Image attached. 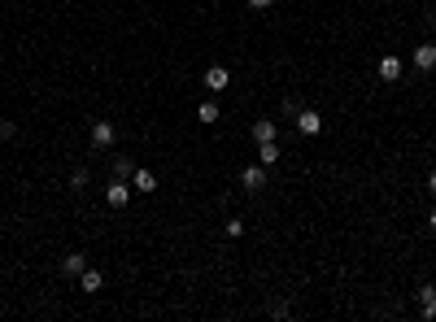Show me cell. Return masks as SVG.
<instances>
[{
	"label": "cell",
	"mask_w": 436,
	"mask_h": 322,
	"mask_svg": "<svg viewBox=\"0 0 436 322\" xmlns=\"http://www.w3.org/2000/svg\"><path fill=\"white\" fill-rule=\"evenodd\" d=\"M114 139H118V126L110 122V118H97V122H92V148H114Z\"/></svg>",
	"instance_id": "1"
},
{
	"label": "cell",
	"mask_w": 436,
	"mask_h": 322,
	"mask_svg": "<svg viewBox=\"0 0 436 322\" xmlns=\"http://www.w3.org/2000/svg\"><path fill=\"white\" fill-rule=\"evenodd\" d=\"M196 122L214 126V122H218V105H214V100H201V105H196Z\"/></svg>",
	"instance_id": "14"
},
{
	"label": "cell",
	"mask_w": 436,
	"mask_h": 322,
	"mask_svg": "<svg viewBox=\"0 0 436 322\" xmlns=\"http://www.w3.org/2000/svg\"><path fill=\"white\" fill-rule=\"evenodd\" d=\"M410 62H415V70H423V75H428V70H436V44H432V40H428V44H419Z\"/></svg>",
	"instance_id": "8"
},
{
	"label": "cell",
	"mask_w": 436,
	"mask_h": 322,
	"mask_svg": "<svg viewBox=\"0 0 436 322\" xmlns=\"http://www.w3.org/2000/svg\"><path fill=\"white\" fill-rule=\"evenodd\" d=\"M292 122H297L301 135H323V113H319V109H301Z\"/></svg>",
	"instance_id": "6"
},
{
	"label": "cell",
	"mask_w": 436,
	"mask_h": 322,
	"mask_svg": "<svg viewBox=\"0 0 436 322\" xmlns=\"http://www.w3.org/2000/svg\"><path fill=\"white\" fill-rule=\"evenodd\" d=\"M131 192H157V174H153V170H140V165H136V174H131Z\"/></svg>",
	"instance_id": "9"
},
{
	"label": "cell",
	"mask_w": 436,
	"mask_h": 322,
	"mask_svg": "<svg viewBox=\"0 0 436 322\" xmlns=\"http://www.w3.org/2000/svg\"><path fill=\"white\" fill-rule=\"evenodd\" d=\"M266 139H275V122H270V118H257L253 122V144H266Z\"/></svg>",
	"instance_id": "13"
},
{
	"label": "cell",
	"mask_w": 436,
	"mask_h": 322,
	"mask_svg": "<svg viewBox=\"0 0 436 322\" xmlns=\"http://www.w3.org/2000/svg\"><path fill=\"white\" fill-rule=\"evenodd\" d=\"M428 231H436V205L428 209Z\"/></svg>",
	"instance_id": "22"
},
{
	"label": "cell",
	"mask_w": 436,
	"mask_h": 322,
	"mask_svg": "<svg viewBox=\"0 0 436 322\" xmlns=\"http://www.w3.org/2000/svg\"><path fill=\"white\" fill-rule=\"evenodd\" d=\"M428 27H432V31H436V9H432V14H428Z\"/></svg>",
	"instance_id": "23"
},
{
	"label": "cell",
	"mask_w": 436,
	"mask_h": 322,
	"mask_svg": "<svg viewBox=\"0 0 436 322\" xmlns=\"http://www.w3.org/2000/svg\"><path fill=\"white\" fill-rule=\"evenodd\" d=\"M415 301H419V314L428 318V322H436V283H419Z\"/></svg>",
	"instance_id": "5"
},
{
	"label": "cell",
	"mask_w": 436,
	"mask_h": 322,
	"mask_svg": "<svg viewBox=\"0 0 436 322\" xmlns=\"http://www.w3.org/2000/svg\"><path fill=\"white\" fill-rule=\"evenodd\" d=\"M270 5H275V0H249V9H253V14H266Z\"/></svg>",
	"instance_id": "20"
},
{
	"label": "cell",
	"mask_w": 436,
	"mask_h": 322,
	"mask_svg": "<svg viewBox=\"0 0 436 322\" xmlns=\"http://www.w3.org/2000/svg\"><path fill=\"white\" fill-rule=\"evenodd\" d=\"M201 83H205V92H214V96H222V92L231 88V75H227V66H209L205 75H201Z\"/></svg>",
	"instance_id": "3"
},
{
	"label": "cell",
	"mask_w": 436,
	"mask_h": 322,
	"mask_svg": "<svg viewBox=\"0 0 436 322\" xmlns=\"http://www.w3.org/2000/svg\"><path fill=\"white\" fill-rule=\"evenodd\" d=\"M18 135V126L14 122H9V118H5V122H0V139H14Z\"/></svg>",
	"instance_id": "19"
},
{
	"label": "cell",
	"mask_w": 436,
	"mask_h": 322,
	"mask_svg": "<svg viewBox=\"0 0 436 322\" xmlns=\"http://www.w3.org/2000/svg\"><path fill=\"white\" fill-rule=\"evenodd\" d=\"M279 157H284V148H279L275 139H266V144H257V161H262V165H275Z\"/></svg>",
	"instance_id": "12"
},
{
	"label": "cell",
	"mask_w": 436,
	"mask_h": 322,
	"mask_svg": "<svg viewBox=\"0 0 436 322\" xmlns=\"http://www.w3.org/2000/svg\"><path fill=\"white\" fill-rule=\"evenodd\" d=\"M227 235H231V240H240V235H244V222H240V218H227Z\"/></svg>",
	"instance_id": "18"
},
{
	"label": "cell",
	"mask_w": 436,
	"mask_h": 322,
	"mask_svg": "<svg viewBox=\"0 0 436 322\" xmlns=\"http://www.w3.org/2000/svg\"><path fill=\"white\" fill-rule=\"evenodd\" d=\"M131 174H136L131 157H114V178H127V183H131Z\"/></svg>",
	"instance_id": "15"
},
{
	"label": "cell",
	"mask_w": 436,
	"mask_h": 322,
	"mask_svg": "<svg viewBox=\"0 0 436 322\" xmlns=\"http://www.w3.org/2000/svg\"><path fill=\"white\" fill-rule=\"evenodd\" d=\"M240 187H244V192H262V187H266V165L262 161L244 165V170H240Z\"/></svg>",
	"instance_id": "4"
},
{
	"label": "cell",
	"mask_w": 436,
	"mask_h": 322,
	"mask_svg": "<svg viewBox=\"0 0 436 322\" xmlns=\"http://www.w3.org/2000/svg\"><path fill=\"white\" fill-rule=\"evenodd\" d=\"M88 183H92V174L84 170V165H79V170H75V174H70V187H75V192H84V187H88Z\"/></svg>",
	"instance_id": "17"
},
{
	"label": "cell",
	"mask_w": 436,
	"mask_h": 322,
	"mask_svg": "<svg viewBox=\"0 0 436 322\" xmlns=\"http://www.w3.org/2000/svg\"><path fill=\"white\" fill-rule=\"evenodd\" d=\"M79 288H84L88 296H92V292H101V288H105V274H101V270H92V266H88L84 274H79Z\"/></svg>",
	"instance_id": "11"
},
{
	"label": "cell",
	"mask_w": 436,
	"mask_h": 322,
	"mask_svg": "<svg viewBox=\"0 0 436 322\" xmlns=\"http://www.w3.org/2000/svg\"><path fill=\"white\" fill-rule=\"evenodd\" d=\"M127 200H131V183H127V178H110V187H105V205H110V209H127Z\"/></svg>",
	"instance_id": "2"
},
{
	"label": "cell",
	"mask_w": 436,
	"mask_h": 322,
	"mask_svg": "<svg viewBox=\"0 0 436 322\" xmlns=\"http://www.w3.org/2000/svg\"><path fill=\"white\" fill-rule=\"evenodd\" d=\"M305 109V105H301V96H284V105H279V113H284V118H297Z\"/></svg>",
	"instance_id": "16"
},
{
	"label": "cell",
	"mask_w": 436,
	"mask_h": 322,
	"mask_svg": "<svg viewBox=\"0 0 436 322\" xmlns=\"http://www.w3.org/2000/svg\"><path fill=\"white\" fill-rule=\"evenodd\" d=\"M428 192L436 196V170H428Z\"/></svg>",
	"instance_id": "21"
},
{
	"label": "cell",
	"mask_w": 436,
	"mask_h": 322,
	"mask_svg": "<svg viewBox=\"0 0 436 322\" xmlns=\"http://www.w3.org/2000/svg\"><path fill=\"white\" fill-rule=\"evenodd\" d=\"M62 270L70 274V279H79V274L88 270V253H66L62 257Z\"/></svg>",
	"instance_id": "10"
},
{
	"label": "cell",
	"mask_w": 436,
	"mask_h": 322,
	"mask_svg": "<svg viewBox=\"0 0 436 322\" xmlns=\"http://www.w3.org/2000/svg\"><path fill=\"white\" fill-rule=\"evenodd\" d=\"M375 70H380V79L384 83H397V79H402V57H397V53H388V57H380V66H375Z\"/></svg>",
	"instance_id": "7"
}]
</instances>
